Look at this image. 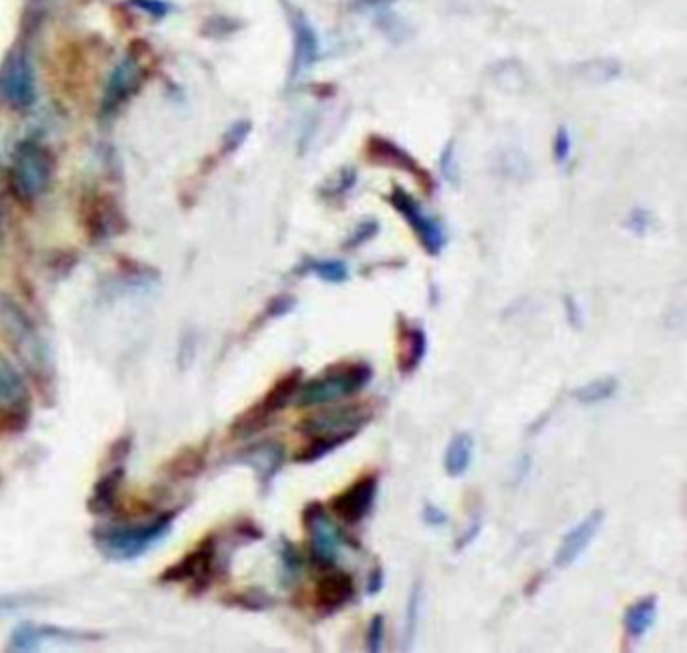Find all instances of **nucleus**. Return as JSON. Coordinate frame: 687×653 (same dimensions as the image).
<instances>
[{
  "label": "nucleus",
  "mask_w": 687,
  "mask_h": 653,
  "mask_svg": "<svg viewBox=\"0 0 687 653\" xmlns=\"http://www.w3.org/2000/svg\"><path fill=\"white\" fill-rule=\"evenodd\" d=\"M377 491H379V476L365 474L353 482L349 488H345L343 493L337 494L330 500V508L347 524H359L370 515Z\"/></svg>",
  "instance_id": "obj_14"
},
{
  "label": "nucleus",
  "mask_w": 687,
  "mask_h": 653,
  "mask_svg": "<svg viewBox=\"0 0 687 653\" xmlns=\"http://www.w3.org/2000/svg\"><path fill=\"white\" fill-rule=\"evenodd\" d=\"M287 16L292 31V69L291 80L301 77L306 71L315 68L321 59V39L317 28L311 23V19L291 2H285Z\"/></svg>",
  "instance_id": "obj_13"
},
{
  "label": "nucleus",
  "mask_w": 687,
  "mask_h": 653,
  "mask_svg": "<svg viewBox=\"0 0 687 653\" xmlns=\"http://www.w3.org/2000/svg\"><path fill=\"white\" fill-rule=\"evenodd\" d=\"M125 482V468L123 464H113L106 474L95 482L92 496L87 500V510L93 517H106L113 515L120 507L121 488Z\"/></svg>",
  "instance_id": "obj_20"
},
{
  "label": "nucleus",
  "mask_w": 687,
  "mask_h": 653,
  "mask_svg": "<svg viewBox=\"0 0 687 653\" xmlns=\"http://www.w3.org/2000/svg\"><path fill=\"white\" fill-rule=\"evenodd\" d=\"M365 154H367V160L371 164L387 166V168H396V170H401V172L410 173L427 194L434 190L432 176L425 172L422 166L413 160L403 147L397 146L391 140H385L382 135H371L370 140H367Z\"/></svg>",
  "instance_id": "obj_15"
},
{
  "label": "nucleus",
  "mask_w": 687,
  "mask_h": 653,
  "mask_svg": "<svg viewBox=\"0 0 687 653\" xmlns=\"http://www.w3.org/2000/svg\"><path fill=\"white\" fill-rule=\"evenodd\" d=\"M480 531H482V520H472V522H470V527L463 531V534L458 536V541H456V553H460L463 548L470 547V545L477 541Z\"/></svg>",
  "instance_id": "obj_42"
},
{
  "label": "nucleus",
  "mask_w": 687,
  "mask_h": 653,
  "mask_svg": "<svg viewBox=\"0 0 687 653\" xmlns=\"http://www.w3.org/2000/svg\"><path fill=\"white\" fill-rule=\"evenodd\" d=\"M251 121H239V123H234V125L228 130V134L225 135V152H228V154L237 152V149L244 144V140L249 137V134H251Z\"/></svg>",
  "instance_id": "obj_40"
},
{
  "label": "nucleus",
  "mask_w": 687,
  "mask_h": 653,
  "mask_svg": "<svg viewBox=\"0 0 687 653\" xmlns=\"http://www.w3.org/2000/svg\"><path fill=\"white\" fill-rule=\"evenodd\" d=\"M33 422V391L25 374L0 353V440L21 436Z\"/></svg>",
  "instance_id": "obj_5"
},
{
  "label": "nucleus",
  "mask_w": 687,
  "mask_h": 653,
  "mask_svg": "<svg viewBox=\"0 0 687 653\" xmlns=\"http://www.w3.org/2000/svg\"><path fill=\"white\" fill-rule=\"evenodd\" d=\"M565 309H567V319L568 323H570V327H577V329H579L582 325L581 307H579V303H577L570 294L565 297Z\"/></svg>",
  "instance_id": "obj_45"
},
{
  "label": "nucleus",
  "mask_w": 687,
  "mask_h": 653,
  "mask_svg": "<svg viewBox=\"0 0 687 653\" xmlns=\"http://www.w3.org/2000/svg\"><path fill=\"white\" fill-rule=\"evenodd\" d=\"M353 597H355V583H353V577L345 571L325 575L318 581L317 591H315V603L325 614H335L343 609Z\"/></svg>",
  "instance_id": "obj_21"
},
{
  "label": "nucleus",
  "mask_w": 687,
  "mask_h": 653,
  "mask_svg": "<svg viewBox=\"0 0 687 653\" xmlns=\"http://www.w3.org/2000/svg\"><path fill=\"white\" fill-rule=\"evenodd\" d=\"M603 520H605V512L601 508H596L593 512H589L577 527H572L565 534V539H563V543H561V547H558L555 555V565L558 569H567V567L575 565L577 560L581 559L584 551L593 543L596 533L601 531Z\"/></svg>",
  "instance_id": "obj_19"
},
{
  "label": "nucleus",
  "mask_w": 687,
  "mask_h": 653,
  "mask_svg": "<svg viewBox=\"0 0 687 653\" xmlns=\"http://www.w3.org/2000/svg\"><path fill=\"white\" fill-rule=\"evenodd\" d=\"M387 201L394 206L396 213L406 218L408 227L415 232L423 251L430 256H439L448 244V234L444 230V225L434 216L423 213L420 202L408 194L403 188H394Z\"/></svg>",
  "instance_id": "obj_11"
},
{
  "label": "nucleus",
  "mask_w": 687,
  "mask_h": 653,
  "mask_svg": "<svg viewBox=\"0 0 687 653\" xmlns=\"http://www.w3.org/2000/svg\"><path fill=\"white\" fill-rule=\"evenodd\" d=\"M301 571H303L301 553L297 551L291 541L282 539V545H280V585L291 587L299 579Z\"/></svg>",
  "instance_id": "obj_31"
},
{
  "label": "nucleus",
  "mask_w": 687,
  "mask_h": 653,
  "mask_svg": "<svg viewBox=\"0 0 687 653\" xmlns=\"http://www.w3.org/2000/svg\"><path fill=\"white\" fill-rule=\"evenodd\" d=\"M299 275H315L317 279L329 285H343L349 280V267L339 258H306L301 268L297 270Z\"/></svg>",
  "instance_id": "obj_26"
},
{
  "label": "nucleus",
  "mask_w": 687,
  "mask_h": 653,
  "mask_svg": "<svg viewBox=\"0 0 687 653\" xmlns=\"http://www.w3.org/2000/svg\"><path fill=\"white\" fill-rule=\"evenodd\" d=\"M144 83V71L140 68L135 57H125L118 68L111 71L107 80L104 101H101V113L113 116L120 111L121 106H125L132 99L135 92Z\"/></svg>",
  "instance_id": "obj_16"
},
{
  "label": "nucleus",
  "mask_w": 687,
  "mask_h": 653,
  "mask_svg": "<svg viewBox=\"0 0 687 653\" xmlns=\"http://www.w3.org/2000/svg\"><path fill=\"white\" fill-rule=\"evenodd\" d=\"M222 603L228 605V607L242 609V612H266V609H270L277 601H275L273 595H268L265 589L252 587V589H242V591L228 593L226 597H222Z\"/></svg>",
  "instance_id": "obj_27"
},
{
  "label": "nucleus",
  "mask_w": 687,
  "mask_h": 653,
  "mask_svg": "<svg viewBox=\"0 0 687 653\" xmlns=\"http://www.w3.org/2000/svg\"><path fill=\"white\" fill-rule=\"evenodd\" d=\"M0 484H2V476H0Z\"/></svg>",
  "instance_id": "obj_48"
},
{
  "label": "nucleus",
  "mask_w": 687,
  "mask_h": 653,
  "mask_svg": "<svg viewBox=\"0 0 687 653\" xmlns=\"http://www.w3.org/2000/svg\"><path fill=\"white\" fill-rule=\"evenodd\" d=\"M387 2H391V0H353V2H351V9H355V11L377 9V7H384Z\"/></svg>",
  "instance_id": "obj_46"
},
{
  "label": "nucleus",
  "mask_w": 687,
  "mask_h": 653,
  "mask_svg": "<svg viewBox=\"0 0 687 653\" xmlns=\"http://www.w3.org/2000/svg\"><path fill=\"white\" fill-rule=\"evenodd\" d=\"M101 640L99 633L89 631H75L59 626H37V624H23L16 627L9 638L11 652H31L37 650L45 641H97Z\"/></svg>",
  "instance_id": "obj_18"
},
{
  "label": "nucleus",
  "mask_w": 687,
  "mask_h": 653,
  "mask_svg": "<svg viewBox=\"0 0 687 653\" xmlns=\"http://www.w3.org/2000/svg\"><path fill=\"white\" fill-rule=\"evenodd\" d=\"M349 440L345 438H333V436H317L309 442L304 448L294 454V462L299 464H313L317 460H323L327 454L335 452Z\"/></svg>",
  "instance_id": "obj_30"
},
{
  "label": "nucleus",
  "mask_w": 687,
  "mask_h": 653,
  "mask_svg": "<svg viewBox=\"0 0 687 653\" xmlns=\"http://www.w3.org/2000/svg\"><path fill=\"white\" fill-rule=\"evenodd\" d=\"M379 222L375 218H367V220H361L355 230L349 234V239L345 241V251H355L359 246H363L365 242H370L371 239H375L379 234Z\"/></svg>",
  "instance_id": "obj_34"
},
{
  "label": "nucleus",
  "mask_w": 687,
  "mask_h": 653,
  "mask_svg": "<svg viewBox=\"0 0 687 653\" xmlns=\"http://www.w3.org/2000/svg\"><path fill=\"white\" fill-rule=\"evenodd\" d=\"M132 4L142 11H147V14H152V16H158V19L168 14V4H164L161 0H132Z\"/></svg>",
  "instance_id": "obj_43"
},
{
  "label": "nucleus",
  "mask_w": 687,
  "mask_h": 653,
  "mask_svg": "<svg viewBox=\"0 0 687 653\" xmlns=\"http://www.w3.org/2000/svg\"><path fill=\"white\" fill-rule=\"evenodd\" d=\"M371 420H373V412L367 406L351 403V406H341V408L306 415L303 422H299V432H303L304 436H311V438L333 436V438L353 440Z\"/></svg>",
  "instance_id": "obj_10"
},
{
  "label": "nucleus",
  "mask_w": 687,
  "mask_h": 653,
  "mask_svg": "<svg viewBox=\"0 0 687 653\" xmlns=\"http://www.w3.org/2000/svg\"><path fill=\"white\" fill-rule=\"evenodd\" d=\"M358 184V170L355 168H343L341 172L335 173L327 186L321 188V196L327 201H339L345 198Z\"/></svg>",
  "instance_id": "obj_33"
},
{
  "label": "nucleus",
  "mask_w": 687,
  "mask_h": 653,
  "mask_svg": "<svg viewBox=\"0 0 687 653\" xmlns=\"http://www.w3.org/2000/svg\"><path fill=\"white\" fill-rule=\"evenodd\" d=\"M655 617H658V597L655 595H648V597H641V600L631 603L625 612V617H623L627 638L631 641L643 640L646 633L655 624Z\"/></svg>",
  "instance_id": "obj_24"
},
{
  "label": "nucleus",
  "mask_w": 687,
  "mask_h": 653,
  "mask_svg": "<svg viewBox=\"0 0 687 653\" xmlns=\"http://www.w3.org/2000/svg\"><path fill=\"white\" fill-rule=\"evenodd\" d=\"M472 458H474V438L466 432L454 434L444 454V470L449 479L463 476L472 467Z\"/></svg>",
  "instance_id": "obj_25"
},
{
  "label": "nucleus",
  "mask_w": 687,
  "mask_h": 653,
  "mask_svg": "<svg viewBox=\"0 0 687 653\" xmlns=\"http://www.w3.org/2000/svg\"><path fill=\"white\" fill-rule=\"evenodd\" d=\"M301 384H303V370H299V367L282 375L277 384L266 391L263 400L254 403L246 412L240 413L239 418L232 422L230 436L232 438H249L252 434L268 426L270 420L294 400Z\"/></svg>",
  "instance_id": "obj_7"
},
{
  "label": "nucleus",
  "mask_w": 687,
  "mask_h": 653,
  "mask_svg": "<svg viewBox=\"0 0 687 653\" xmlns=\"http://www.w3.org/2000/svg\"><path fill=\"white\" fill-rule=\"evenodd\" d=\"M37 85L31 59L23 49L7 55L0 69V99L13 109H27L35 104Z\"/></svg>",
  "instance_id": "obj_12"
},
{
  "label": "nucleus",
  "mask_w": 687,
  "mask_h": 653,
  "mask_svg": "<svg viewBox=\"0 0 687 653\" xmlns=\"http://www.w3.org/2000/svg\"><path fill=\"white\" fill-rule=\"evenodd\" d=\"M371 377H373V370L365 361L330 365L325 374L318 375L306 384H301L294 396V403L299 408H313V406H325L330 401L351 398L370 384Z\"/></svg>",
  "instance_id": "obj_4"
},
{
  "label": "nucleus",
  "mask_w": 687,
  "mask_h": 653,
  "mask_svg": "<svg viewBox=\"0 0 687 653\" xmlns=\"http://www.w3.org/2000/svg\"><path fill=\"white\" fill-rule=\"evenodd\" d=\"M303 524L309 534L311 560L318 569H333L343 548V534L321 503H311L303 510Z\"/></svg>",
  "instance_id": "obj_9"
},
{
  "label": "nucleus",
  "mask_w": 687,
  "mask_h": 653,
  "mask_svg": "<svg viewBox=\"0 0 687 653\" xmlns=\"http://www.w3.org/2000/svg\"><path fill=\"white\" fill-rule=\"evenodd\" d=\"M234 460L242 467L252 468L256 479L261 482V486H263V491H266L285 467L287 454H285V446L280 442L263 440L240 450Z\"/></svg>",
  "instance_id": "obj_17"
},
{
  "label": "nucleus",
  "mask_w": 687,
  "mask_h": 653,
  "mask_svg": "<svg viewBox=\"0 0 687 653\" xmlns=\"http://www.w3.org/2000/svg\"><path fill=\"white\" fill-rule=\"evenodd\" d=\"M206 468V448L204 446H185L173 454L172 458L161 467V474L170 482H185L198 479Z\"/></svg>",
  "instance_id": "obj_22"
},
{
  "label": "nucleus",
  "mask_w": 687,
  "mask_h": 653,
  "mask_svg": "<svg viewBox=\"0 0 687 653\" xmlns=\"http://www.w3.org/2000/svg\"><path fill=\"white\" fill-rule=\"evenodd\" d=\"M297 307V299L292 294H277L268 301V305L265 309V319H280L285 315H289Z\"/></svg>",
  "instance_id": "obj_38"
},
{
  "label": "nucleus",
  "mask_w": 687,
  "mask_h": 653,
  "mask_svg": "<svg viewBox=\"0 0 687 653\" xmlns=\"http://www.w3.org/2000/svg\"><path fill=\"white\" fill-rule=\"evenodd\" d=\"M439 170L442 176L446 178L451 186H458L460 182V166H458V154H456V142L451 140L448 146L442 149V158H439Z\"/></svg>",
  "instance_id": "obj_35"
},
{
  "label": "nucleus",
  "mask_w": 687,
  "mask_h": 653,
  "mask_svg": "<svg viewBox=\"0 0 687 653\" xmlns=\"http://www.w3.org/2000/svg\"><path fill=\"white\" fill-rule=\"evenodd\" d=\"M55 176V158L49 147L35 140H25L14 147L11 161V188L14 198L23 204H35L47 194Z\"/></svg>",
  "instance_id": "obj_3"
},
{
  "label": "nucleus",
  "mask_w": 687,
  "mask_h": 653,
  "mask_svg": "<svg viewBox=\"0 0 687 653\" xmlns=\"http://www.w3.org/2000/svg\"><path fill=\"white\" fill-rule=\"evenodd\" d=\"M384 583V567H382V565H375V567L371 569L370 577H367V593H370V595H377V593H382Z\"/></svg>",
  "instance_id": "obj_44"
},
{
  "label": "nucleus",
  "mask_w": 687,
  "mask_h": 653,
  "mask_svg": "<svg viewBox=\"0 0 687 653\" xmlns=\"http://www.w3.org/2000/svg\"><path fill=\"white\" fill-rule=\"evenodd\" d=\"M178 510H161L152 519L120 527H101L93 533L95 545L111 560H133L146 555L172 533Z\"/></svg>",
  "instance_id": "obj_2"
},
{
  "label": "nucleus",
  "mask_w": 687,
  "mask_h": 653,
  "mask_svg": "<svg viewBox=\"0 0 687 653\" xmlns=\"http://www.w3.org/2000/svg\"><path fill=\"white\" fill-rule=\"evenodd\" d=\"M570 154H572V137L567 125H561L556 130L555 142H553V158L558 166H567Z\"/></svg>",
  "instance_id": "obj_37"
},
{
  "label": "nucleus",
  "mask_w": 687,
  "mask_h": 653,
  "mask_svg": "<svg viewBox=\"0 0 687 653\" xmlns=\"http://www.w3.org/2000/svg\"><path fill=\"white\" fill-rule=\"evenodd\" d=\"M399 339H401V351H399V372L401 374H413L427 353V335L422 327H410L403 321L399 323Z\"/></svg>",
  "instance_id": "obj_23"
},
{
  "label": "nucleus",
  "mask_w": 687,
  "mask_h": 653,
  "mask_svg": "<svg viewBox=\"0 0 687 653\" xmlns=\"http://www.w3.org/2000/svg\"><path fill=\"white\" fill-rule=\"evenodd\" d=\"M385 640V617L382 614L371 617L367 633H365V643L371 653L382 652Z\"/></svg>",
  "instance_id": "obj_39"
},
{
  "label": "nucleus",
  "mask_w": 687,
  "mask_h": 653,
  "mask_svg": "<svg viewBox=\"0 0 687 653\" xmlns=\"http://www.w3.org/2000/svg\"><path fill=\"white\" fill-rule=\"evenodd\" d=\"M577 77L593 85H603L608 81H615L623 73L622 63L615 59H593V61H584L581 65L575 68Z\"/></svg>",
  "instance_id": "obj_28"
},
{
  "label": "nucleus",
  "mask_w": 687,
  "mask_h": 653,
  "mask_svg": "<svg viewBox=\"0 0 687 653\" xmlns=\"http://www.w3.org/2000/svg\"><path fill=\"white\" fill-rule=\"evenodd\" d=\"M0 246H2V204H0Z\"/></svg>",
  "instance_id": "obj_47"
},
{
  "label": "nucleus",
  "mask_w": 687,
  "mask_h": 653,
  "mask_svg": "<svg viewBox=\"0 0 687 653\" xmlns=\"http://www.w3.org/2000/svg\"><path fill=\"white\" fill-rule=\"evenodd\" d=\"M617 389H619V382L607 375V377H599L595 382L577 387L572 391V398L582 406H596V403L611 400L617 394Z\"/></svg>",
  "instance_id": "obj_29"
},
{
  "label": "nucleus",
  "mask_w": 687,
  "mask_h": 653,
  "mask_svg": "<svg viewBox=\"0 0 687 653\" xmlns=\"http://www.w3.org/2000/svg\"><path fill=\"white\" fill-rule=\"evenodd\" d=\"M218 571V539L208 534L196 547L188 551L182 559L176 560L158 575L161 585H188L190 595H202L210 589Z\"/></svg>",
  "instance_id": "obj_6"
},
{
  "label": "nucleus",
  "mask_w": 687,
  "mask_h": 653,
  "mask_svg": "<svg viewBox=\"0 0 687 653\" xmlns=\"http://www.w3.org/2000/svg\"><path fill=\"white\" fill-rule=\"evenodd\" d=\"M422 520L432 527V529H439L444 524H448V515L442 510V508L432 505V503H425L422 508Z\"/></svg>",
  "instance_id": "obj_41"
},
{
  "label": "nucleus",
  "mask_w": 687,
  "mask_h": 653,
  "mask_svg": "<svg viewBox=\"0 0 687 653\" xmlns=\"http://www.w3.org/2000/svg\"><path fill=\"white\" fill-rule=\"evenodd\" d=\"M0 339L11 349L37 396L49 406L57 394L53 353L35 319L13 297L0 294Z\"/></svg>",
  "instance_id": "obj_1"
},
{
  "label": "nucleus",
  "mask_w": 687,
  "mask_h": 653,
  "mask_svg": "<svg viewBox=\"0 0 687 653\" xmlns=\"http://www.w3.org/2000/svg\"><path fill=\"white\" fill-rule=\"evenodd\" d=\"M423 583L422 579L415 581V585L411 587L410 600H408V612H406V650H410L411 643L415 640V629L420 624V612H422Z\"/></svg>",
  "instance_id": "obj_32"
},
{
  "label": "nucleus",
  "mask_w": 687,
  "mask_h": 653,
  "mask_svg": "<svg viewBox=\"0 0 687 653\" xmlns=\"http://www.w3.org/2000/svg\"><path fill=\"white\" fill-rule=\"evenodd\" d=\"M80 222L92 244H101L128 230V218L118 201L111 194L95 190L81 196Z\"/></svg>",
  "instance_id": "obj_8"
},
{
  "label": "nucleus",
  "mask_w": 687,
  "mask_h": 653,
  "mask_svg": "<svg viewBox=\"0 0 687 653\" xmlns=\"http://www.w3.org/2000/svg\"><path fill=\"white\" fill-rule=\"evenodd\" d=\"M653 227V218H651V213L646 210V208H634L629 216H627V220H625V228L634 234V237H648L649 230Z\"/></svg>",
  "instance_id": "obj_36"
}]
</instances>
